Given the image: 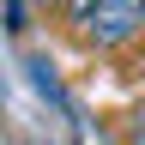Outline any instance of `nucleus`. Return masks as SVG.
<instances>
[{
    "instance_id": "nucleus-1",
    "label": "nucleus",
    "mask_w": 145,
    "mask_h": 145,
    "mask_svg": "<svg viewBox=\"0 0 145 145\" xmlns=\"http://www.w3.org/2000/svg\"><path fill=\"white\" fill-rule=\"evenodd\" d=\"M79 30H85V42H97V48H127L145 30V0H97Z\"/></svg>"
},
{
    "instance_id": "nucleus-2",
    "label": "nucleus",
    "mask_w": 145,
    "mask_h": 145,
    "mask_svg": "<svg viewBox=\"0 0 145 145\" xmlns=\"http://www.w3.org/2000/svg\"><path fill=\"white\" fill-rule=\"evenodd\" d=\"M91 6H97V0H61V12L72 18V24H85V18H91Z\"/></svg>"
}]
</instances>
